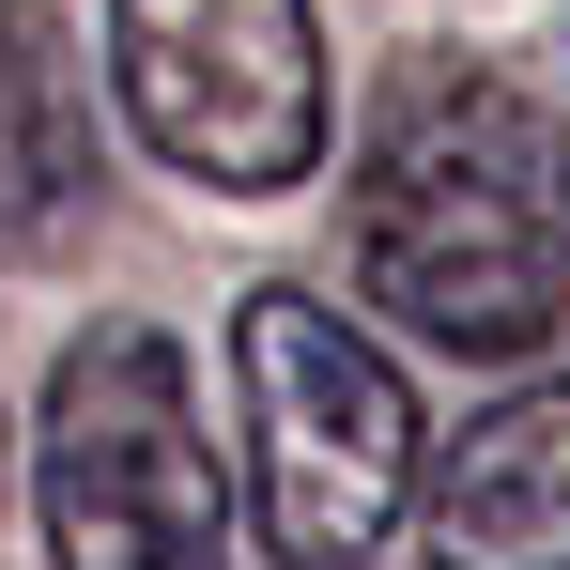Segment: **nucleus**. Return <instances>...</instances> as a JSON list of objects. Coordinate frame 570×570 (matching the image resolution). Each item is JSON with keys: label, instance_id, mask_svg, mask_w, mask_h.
<instances>
[{"label": "nucleus", "instance_id": "obj_1", "mask_svg": "<svg viewBox=\"0 0 570 570\" xmlns=\"http://www.w3.org/2000/svg\"><path fill=\"white\" fill-rule=\"evenodd\" d=\"M355 293L432 355H540L570 324V108L416 47L355 124Z\"/></svg>", "mask_w": 570, "mask_h": 570}, {"label": "nucleus", "instance_id": "obj_2", "mask_svg": "<svg viewBox=\"0 0 570 570\" xmlns=\"http://www.w3.org/2000/svg\"><path fill=\"white\" fill-rule=\"evenodd\" d=\"M232 385H247V509L278 570H355L385 556V524L432 493L416 448V385L355 308H324L308 278H263L232 308Z\"/></svg>", "mask_w": 570, "mask_h": 570}, {"label": "nucleus", "instance_id": "obj_3", "mask_svg": "<svg viewBox=\"0 0 570 570\" xmlns=\"http://www.w3.org/2000/svg\"><path fill=\"white\" fill-rule=\"evenodd\" d=\"M31 509L62 570H232V463L170 324L108 308L94 340H62L31 416Z\"/></svg>", "mask_w": 570, "mask_h": 570}, {"label": "nucleus", "instance_id": "obj_4", "mask_svg": "<svg viewBox=\"0 0 570 570\" xmlns=\"http://www.w3.org/2000/svg\"><path fill=\"white\" fill-rule=\"evenodd\" d=\"M108 94L155 170L293 200L324 170V16L308 0H108Z\"/></svg>", "mask_w": 570, "mask_h": 570}, {"label": "nucleus", "instance_id": "obj_5", "mask_svg": "<svg viewBox=\"0 0 570 570\" xmlns=\"http://www.w3.org/2000/svg\"><path fill=\"white\" fill-rule=\"evenodd\" d=\"M416 556L432 570H570V371L478 401L463 432L432 448Z\"/></svg>", "mask_w": 570, "mask_h": 570}, {"label": "nucleus", "instance_id": "obj_6", "mask_svg": "<svg viewBox=\"0 0 570 570\" xmlns=\"http://www.w3.org/2000/svg\"><path fill=\"white\" fill-rule=\"evenodd\" d=\"M94 200V108H78V62L31 0H0V263L62 247Z\"/></svg>", "mask_w": 570, "mask_h": 570}]
</instances>
